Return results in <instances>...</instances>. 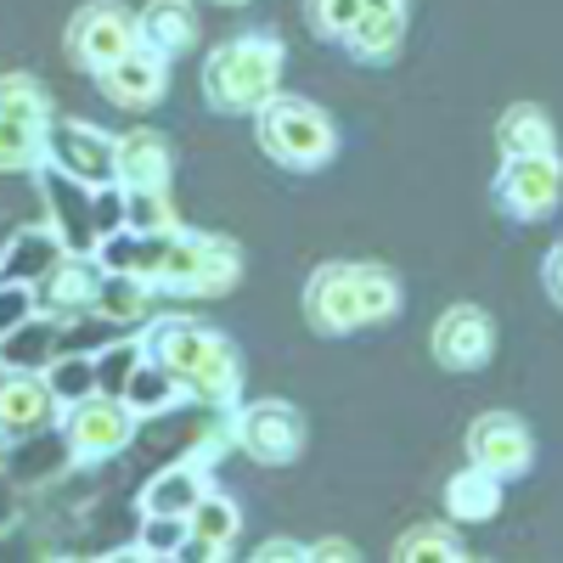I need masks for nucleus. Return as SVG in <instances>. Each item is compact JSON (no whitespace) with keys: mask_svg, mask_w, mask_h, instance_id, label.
<instances>
[{"mask_svg":"<svg viewBox=\"0 0 563 563\" xmlns=\"http://www.w3.org/2000/svg\"><path fill=\"white\" fill-rule=\"evenodd\" d=\"M130 271L147 282L153 294H180V299H220L238 288L243 276V254L231 238H203V231H158L141 238V254L130 260Z\"/></svg>","mask_w":563,"mask_h":563,"instance_id":"f257e3e1","label":"nucleus"},{"mask_svg":"<svg viewBox=\"0 0 563 563\" xmlns=\"http://www.w3.org/2000/svg\"><path fill=\"white\" fill-rule=\"evenodd\" d=\"M282 52L276 34H238V40H220L214 52L203 57L198 68V85H203V102L220 113V119H243V113H260L276 90H282Z\"/></svg>","mask_w":563,"mask_h":563,"instance_id":"f03ea898","label":"nucleus"},{"mask_svg":"<svg viewBox=\"0 0 563 563\" xmlns=\"http://www.w3.org/2000/svg\"><path fill=\"white\" fill-rule=\"evenodd\" d=\"M254 135H260L265 158L294 169V175H310L339 153V130L327 119V108L310 102V97H288V90H276V97L254 113Z\"/></svg>","mask_w":563,"mask_h":563,"instance_id":"7ed1b4c3","label":"nucleus"},{"mask_svg":"<svg viewBox=\"0 0 563 563\" xmlns=\"http://www.w3.org/2000/svg\"><path fill=\"white\" fill-rule=\"evenodd\" d=\"M490 203L501 220L512 225H541L563 209V158L541 153V158H501L496 180H490Z\"/></svg>","mask_w":563,"mask_h":563,"instance_id":"20e7f679","label":"nucleus"},{"mask_svg":"<svg viewBox=\"0 0 563 563\" xmlns=\"http://www.w3.org/2000/svg\"><path fill=\"white\" fill-rule=\"evenodd\" d=\"M45 164L79 186H113L119 180V141L85 119H52L45 124Z\"/></svg>","mask_w":563,"mask_h":563,"instance_id":"39448f33","label":"nucleus"},{"mask_svg":"<svg viewBox=\"0 0 563 563\" xmlns=\"http://www.w3.org/2000/svg\"><path fill=\"white\" fill-rule=\"evenodd\" d=\"M462 451L474 467H485V474H496L507 485L525 479L536 467V434H530V422L512 417V411H479L462 434Z\"/></svg>","mask_w":563,"mask_h":563,"instance_id":"423d86ee","label":"nucleus"},{"mask_svg":"<svg viewBox=\"0 0 563 563\" xmlns=\"http://www.w3.org/2000/svg\"><path fill=\"white\" fill-rule=\"evenodd\" d=\"M135 40H141V29H135L130 7H119V0H85V7L74 12V23H68V57L97 79L102 68H113L130 52Z\"/></svg>","mask_w":563,"mask_h":563,"instance_id":"0eeeda50","label":"nucleus"},{"mask_svg":"<svg viewBox=\"0 0 563 563\" xmlns=\"http://www.w3.org/2000/svg\"><path fill=\"white\" fill-rule=\"evenodd\" d=\"M135 434V411L130 400L113 395H79L74 406H63V440L74 462H102L113 451H124Z\"/></svg>","mask_w":563,"mask_h":563,"instance_id":"6e6552de","label":"nucleus"},{"mask_svg":"<svg viewBox=\"0 0 563 563\" xmlns=\"http://www.w3.org/2000/svg\"><path fill=\"white\" fill-rule=\"evenodd\" d=\"M231 440L265 467H288L305 451V411L288 400H249L231 422Z\"/></svg>","mask_w":563,"mask_h":563,"instance_id":"1a4fd4ad","label":"nucleus"},{"mask_svg":"<svg viewBox=\"0 0 563 563\" xmlns=\"http://www.w3.org/2000/svg\"><path fill=\"white\" fill-rule=\"evenodd\" d=\"M429 350L445 372H485L490 355H496V321L485 305H445L434 333H429Z\"/></svg>","mask_w":563,"mask_h":563,"instance_id":"9d476101","label":"nucleus"},{"mask_svg":"<svg viewBox=\"0 0 563 563\" xmlns=\"http://www.w3.org/2000/svg\"><path fill=\"white\" fill-rule=\"evenodd\" d=\"M305 321H310V333L321 339H350L361 333V299H355V265L344 260H327L310 271L305 282Z\"/></svg>","mask_w":563,"mask_h":563,"instance_id":"9b49d317","label":"nucleus"},{"mask_svg":"<svg viewBox=\"0 0 563 563\" xmlns=\"http://www.w3.org/2000/svg\"><path fill=\"white\" fill-rule=\"evenodd\" d=\"M97 90H102V97H108L113 108L141 113V108L164 102V90H169V57L135 40L113 68H102V74H97Z\"/></svg>","mask_w":563,"mask_h":563,"instance_id":"f8f14e48","label":"nucleus"},{"mask_svg":"<svg viewBox=\"0 0 563 563\" xmlns=\"http://www.w3.org/2000/svg\"><path fill=\"white\" fill-rule=\"evenodd\" d=\"M406 7L411 0H366L355 29L344 34V52L366 68H389L400 57V40H406Z\"/></svg>","mask_w":563,"mask_h":563,"instance_id":"ddd939ff","label":"nucleus"},{"mask_svg":"<svg viewBox=\"0 0 563 563\" xmlns=\"http://www.w3.org/2000/svg\"><path fill=\"white\" fill-rule=\"evenodd\" d=\"M214 339H220V327H203L192 316H164V321L147 327V339H141V361H153V366L175 372V378H186V372L209 355Z\"/></svg>","mask_w":563,"mask_h":563,"instance_id":"4468645a","label":"nucleus"},{"mask_svg":"<svg viewBox=\"0 0 563 563\" xmlns=\"http://www.w3.org/2000/svg\"><path fill=\"white\" fill-rule=\"evenodd\" d=\"M40 294H45V305H52V310H68V316L102 310L108 271H102L97 254H63V260H52V276H45Z\"/></svg>","mask_w":563,"mask_h":563,"instance_id":"2eb2a0df","label":"nucleus"},{"mask_svg":"<svg viewBox=\"0 0 563 563\" xmlns=\"http://www.w3.org/2000/svg\"><path fill=\"white\" fill-rule=\"evenodd\" d=\"M238 530H243V507L231 501L225 490H203V501L192 507V519H186V547L180 552H198V558H225L238 547Z\"/></svg>","mask_w":563,"mask_h":563,"instance_id":"dca6fc26","label":"nucleus"},{"mask_svg":"<svg viewBox=\"0 0 563 563\" xmlns=\"http://www.w3.org/2000/svg\"><path fill=\"white\" fill-rule=\"evenodd\" d=\"M119 186L124 192H169V141L158 130L119 135Z\"/></svg>","mask_w":563,"mask_h":563,"instance_id":"f3484780","label":"nucleus"},{"mask_svg":"<svg viewBox=\"0 0 563 563\" xmlns=\"http://www.w3.org/2000/svg\"><path fill=\"white\" fill-rule=\"evenodd\" d=\"M501 490H507V479H496V474H485V467L467 462L462 474H451L445 490H440L445 519H451L456 530H462V525H490L496 512H501Z\"/></svg>","mask_w":563,"mask_h":563,"instance_id":"a211bd4d","label":"nucleus"},{"mask_svg":"<svg viewBox=\"0 0 563 563\" xmlns=\"http://www.w3.org/2000/svg\"><path fill=\"white\" fill-rule=\"evenodd\" d=\"M496 153L501 158H541V153H558V124L541 102H512L501 119H496Z\"/></svg>","mask_w":563,"mask_h":563,"instance_id":"6ab92c4d","label":"nucleus"},{"mask_svg":"<svg viewBox=\"0 0 563 563\" xmlns=\"http://www.w3.org/2000/svg\"><path fill=\"white\" fill-rule=\"evenodd\" d=\"M180 384H186V395L203 400V406H231V400L243 395V355H238V344L220 333V339L209 344V355L186 372Z\"/></svg>","mask_w":563,"mask_h":563,"instance_id":"aec40b11","label":"nucleus"},{"mask_svg":"<svg viewBox=\"0 0 563 563\" xmlns=\"http://www.w3.org/2000/svg\"><path fill=\"white\" fill-rule=\"evenodd\" d=\"M209 490V474L192 462L180 467H164L158 479H147V490H141V519H192V507L203 501Z\"/></svg>","mask_w":563,"mask_h":563,"instance_id":"412c9836","label":"nucleus"},{"mask_svg":"<svg viewBox=\"0 0 563 563\" xmlns=\"http://www.w3.org/2000/svg\"><path fill=\"white\" fill-rule=\"evenodd\" d=\"M52 384L34 378V372H12L0 378V434L18 440V434H34L45 417H52Z\"/></svg>","mask_w":563,"mask_h":563,"instance_id":"4be33fe9","label":"nucleus"},{"mask_svg":"<svg viewBox=\"0 0 563 563\" xmlns=\"http://www.w3.org/2000/svg\"><path fill=\"white\" fill-rule=\"evenodd\" d=\"M135 29H141V45H153L164 57H180L198 45L192 0H147V7L135 12Z\"/></svg>","mask_w":563,"mask_h":563,"instance_id":"5701e85b","label":"nucleus"},{"mask_svg":"<svg viewBox=\"0 0 563 563\" xmlns=\"http://www.w3.org/2000/svg\"><path fill=\"white\" fill-rule=\"evenodd\" d=\"M355 299H361V321L366 327H384L400 316V276L378 260H355Z\"/></svg>","mask_w":563,"mask_h":563,"instance_id":"b1692460","label":"nucleus"},{"mask_svg":"<svg viewBox=\"0 0 563 563\" xmlns=\"http://www.w3.org/2000/svg\"><path fill=\"white\" fill-rule=\"evenodd\" d=\"M0 119L45 130L52 124V97H45V85L29 79V74H0Z\"/></svg>","mask_w":563,"mask_h":563,"instance_id":"393cba45","label":"nucleus"},{"mask_svg":"<svg viewBox=\"0 0 563 563\" xmlns=\"http://www.w3.org/2000/svg\"><path fill=\"white\" fill-rule=\"evenodd\" d=\"M395 558H400V563H417V558H445V563H456V558H467V547H462L456 525L445 519V525H417V530H406V536L395 541Z\"/></svg>","mask_w":563,"mask_h":563,"instance_id":"a878e982","label":"nucleus"},{"mask_svg":"<svg viewBox=\"0 0 563 563\" xmlns=\"http://www.w3.org/2000/svg\"><path fill=\"white\" fill-rule=\"evenodd\" d=\"M40 164H45V130L0 119V175H12V169H40Z\"/></svg>","mask_w":563,"mask_h":563,"instance_id":"bb28decb","label":"nucleus"},{"mask_svg":"<svg viewBox=\"0 0 563 563\" xmlns=\"http://www.w3.org/2000/svg\"><path fill=\"white\" fill-rule=\"evenodd\" d=\"M361 7H366V0H305V23H310V34H316V40L344 45V34L355 29Z\"/></svg>","mask_w":563,"mask_h":563,"instance_id":"cd10ccee","label":"nucleus"},{"mask_svg":"<svg viewBox=\"0 0 563 563\" xmlns=\"http://www.w3.org/2000/svg\"><path fill=\"white\" fill-rule=\"evenodd\" d=\"M541 288H547V299L563 310V238L547 249V260H541Z\"/></svg>","mask_w":563,"mask_h":563,"instance_id":"c85d7f7f","label":"nucleus"},{"mask_svg":"<svg viewBox=\"0 0 563 563\" xmlns=\"http://www.w3.org/2000/svg\"><path fill=\"white\" fill-rule=\"evenodd\" d=\"M310 547H299V541H265V547H254V558L265 563V558H305Z\"/></svg>","mask_w":563,"mask_h":563,"instance_id":"c756f323","label":"nucleus"},{"mask_svg":"<svg viewBox=\"0 0 563 563\" xmlns=\"http://www.w3.org/2000/svg\"><path fill=\"white\" fill-rule=\"evenodd\" d=\"M305 558H361V552H355V541H339V536H333V541H316Z\"/></svg>","mask_w":563,"mask_h":563,"instance_id":"7c9ffc66","label":"nucleus"},{"mask_svg":"<svg viewBox=\"0 0 563 563\" xmlns=\"http://www.w3.org/2000/svg\"><path fill=\"white\" fill-rule=\"evenodd\" d=\"M214 7H249V0H214Z\"/></svg>","mask_w":563,"mask_h":563,"instance_id":"2f4dec72","label":"nucleus"}]
</instances>
